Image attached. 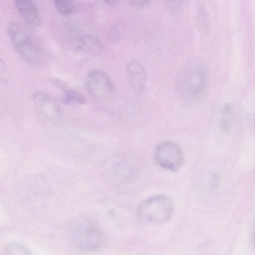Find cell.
Instances as JSON below:
<instances>
[{
	"label": "cell",
	"instance_id": "1",
	"mask_svg": "<svg viewBox=\"0 0 255 255\" xmlns=\"http://www.w3.org/2000/svg\"><path fill=\"white\" fill-rule=\"evenodd\" d=\"M7 30L13 48L25 62L35 67L47 64L49 59L48 49L40 37L15 22L9 23Z\"/></svg>",
	"mask_w": 255,
	"mask_h": 255
},
{
	"label": "cell",
	"instance_id": "2",
	"mask_svg": "<svg viewBox=\"0 0 255 255\" xmlns=\"http://www.w3.org/2000/svg\"><path fill=\"white\" fill-rule=\"evenodd\" d=\"M208 85V73L205 63L200 59L193 58L182 69L179 79V90L186 99H198L205 93Z\"/></svg>",
	"mask_w": 255,
	"mask_h": 255
},
{
	"label": "cell",
	"instance_id": "3",
	"mask_svg": "<svg viewBox=\"0 0 255 255\" xmlns=\"http://www.w3.org/2000/svg\"><path fill=\"white\" fill-rule=\"evenodd\" d=\"M174 211L172 199L168 196L160 195L150 197L138 206V220L146 225L164 223L171 218Z\"/></svg>",
	"mask_w": 255,
	"mask_h": 255
},
{
	"label": "cell",
	"instance_id": "4",
	"mask_svg": "<svg viewBox=\"0 0 255 255\" xmlns=\"http://www.w3.org/2000/svg\"><path fill=\"white\" fill-rule=\"evenodd\" d=\"M73 245L83 251H94L103 242V236L99 228L90 220H81L73 226L70 234Z\"/></svg>",
	"mask_w": 255,
	"mask_h": 255
},
{
	"label": "cell",
	"instance_id": "5",
	"mask_svg": "<svg viewBox=\"0 0 255 255\" xmlns=\"http://www.w3.org/2000/svg\"><path fill=\"white\" fill-rule=\"evenodd\" d=\"M154 157L158 165L172 171L179 170L185 159L183 151L180 146L169 140L162 141L157 145Z\"/></svg>",
	"mask_w": 255,
	"mask_h": 255
},
{
	"label": "cell",
	"instance_id": "6",
	"mask_svg": "<svg viewBox=\"0 0 255 255\" xmlns=\"http://www.w3.org/2000/svg\"><path fill=\"white\" fill-rule=\"evenodd\" d=\"M85 83L90 95L96 100H108L114 94L113 82L103 70H95L88 73L85 77Z\"/></svg>",
	"mask_w": 255,
	"mask_h": 255
},
{
	"label": "cell",
	"instance_id": "7",
	"mask_svg": "<svg viewBox=\"0 0 255 255\" xmlns=\"http://www.w3.org/2000/svg\"><path fill=\"white\" fill-rule=\"evenodd\" d=\"M32 101L34 111L41 119L50 123L60 120L61 117L60 108L51 95L37 91L34 93Z\"/></svg>",
	"mask_w": 255,
	"mask_h": 255
},
{
	"label": "cell",
	"instance_id": "8",
	"mask_svg": "<svg viewBox=\"0 0 255 255\" xmlns=\"http://www.w3.org/2000/svg\"><path fill=\"white\" fill-rule=\"evenodd\" d=\"M126 77L130 88L136 94L144 89L147 74L143 65L137 60H131L126 66Z\"/></svg>",
	"mask_w": 255,
	"mask_h": 255
},
{
	"label": "cell",
	"instance_id": "9",
	"mask_svg": "<svg viewBox=\"0 0 255 255\" xmlns=\"http://www.w3.org/2000/svg\"><path fill=\"white\" fill-rule=\"evenodd\" d=\"M15 6L24 20L30 27L37 28L41 24L38 10L32 0H13Z\"/></svg>",
	"mask_w": 255,
	"mask_h": 255
},
{
	"label": "cell",
	"instance_id": "10",
	"mask_svg": "<svg viewBox=\"0 0 255 255\" xmlns=\"http://www.w3.org/2000/svg\"><path fill=\"white\" fill-rule=\"evenodd\" d=\"M103 49L101 41L97 36L88 34L81 37L77 47L78 52L92 57L99 56Z\"/></svg>",
	"mask_w": 255,
	"mask_h": 255
},
{
	"label": "cell",
	"instance_id": "11",
	"mask_svg": "<svg viewBox=\"0 0 255 255\" xmlns=\"http://www.w3.org/2000/svg\"><path fill=\"white\" fill-rule=\"evenodd\" d=\"M50 81L62 91L61 102L64 105L70 103L84 105L86 103V99L82 94L69 88L64 81L55 78H51Z\"/></svg>",
	"mask_w": 255,
	"mask_h": 255
},
{
	"label": "cell",
	"instance_id": "12",
	"mask_svg": "<svg viewBox=\"0 0 255 255\" xmlns=\"http://www.w3.org/2000/svg\"><path fill=\"white\" fill-rule=\"evenodd\" d=\"M234 122V109L232 106L229 104L224 105L222 110L221 126L222 129L227 132L232 129Z\"/></svg>",
	"mask_w": 255,
	"mask_h": 255
},
{
	"label": "cell",
	"instance_id": "13",
	"mask_svg": "<svg viewBox=\"0 0 255 255\" xmlns=\"http://www.w3.org/2000/svg\"><path fill=\"white\" fill-rule=\"evenodd\" d=\"M195 20L197 26L201 32L207 33L210 29V20L208 13L202 5L197 8L195 14Z\"/></svg>",
	"mask_w": 255,
	"mask_h": 255
},
{
	"label": "cell",
	"instance_id": "14",
	"mask_svg": "<svg viewBox=\"0 0 255 255\" xmlns=\"http://www.w3.org/2000/svg\"><path fill=\"white\" fill-rule=\"evenodd\" d=\"M55 9L63 16L72 14L75 10L77 0H53Z\"/></svg>",
	"mask_w": 255,
	"mask_h": 255
},
{
	"label": "cell",
	"instance_id": "15",
	"mask_svg": "<svg viewBox=\"0 0 255 255\" xmlns=\"http://www.w3.org/2000/svg\"><path fill=\"white\" fill-rule=\"evenodd\" d=\"M4 255H30V251L25 246L17 243H12L7 245L3 250Z\"/></svg>",
	"mask_w": 255,
	"mask_h": 255
},
{
	"label": "cell",
	"instance_id": "16",
	"mask_svg": "<svg viewBox=\"0 0 255 255\" xmlns=\"http://www.w3.org/2000/svg\"><path fill=\"white\" fill-rule=\"evenodd\" d=\"M122 31L123 28L121 23L118 22L114 23L110 28L108 33L109 40L113 43L118 42L121 38Z\"/></svg>",
	"mask_w": 255,
	"mask_h": 255
},
{
	"label": "cell",
	"instance_id": "17",
	"mask_svg": "<svg viewBox=\"0 0 255 255\" xmlns=\"http://www.w3.org/2000/svg\"><path fill=\"white\" fill-rule=\"evenodd\" d=\"M247 123L249 130L255 135V116L252 114H248Z\"/></svg>",
	"mask_w": 255,
	"mask_h": 255
},
{
	"label": "cell",
	"instance_id": "18",
	"mask_svg": "<svg viewBox=\"0 0 255 255\" xmlns=\"http://www.w3.org/2000/svg\"><path fill=\"white\" fill-rule=\"evenodd\" d=\"M129 3L136 8H144L149 4V0H128Z\"/></svg>",
	"mask_w": 255,
	"mask_h": 255
},
{
	"label": "cell",
	"instance_id": "19",
	"mask_svg": "<svg viewBox=\"0 0 255 255\" xmlns=\"http://www.w3.org/2000/svg\"><path fill=\"white\" fill-rule=\"evenodd\" d=\"M104 1L106 4L112 6L115 5L118 2V0H104Z\"/></svg>",
	"mask_w": 255,
	"mask_h": 255
},
{
	"label": "cell",
	"instance_id": "20",
	"mask_svg": "<svg viewBox=\"0 0 255 255\" xmlns=\"http://www.w3.org/2000/svg\"><path fill=\"white\" fill-rule=\"evenodd\" d=\"M253 244H254V246H255V230H254V234H253Z\"/></svg>",
	"mask_w": 255,
	"mask_h": 255
},
{
	"label": "cell",
	"instance_id": "21",
	"mask_svg": "<svg viewBox=\"0 0 255 255\" xmlns=\"http://www.w3.org/2000/svg\"><path fill=\"white\" fill-rule=\"evenodd\" d=\"M169 0L170 2H176V1H178V0Z\"/></svg>",
	"mask_w": 255,
	"mask_h": 255
}]
</instances>
